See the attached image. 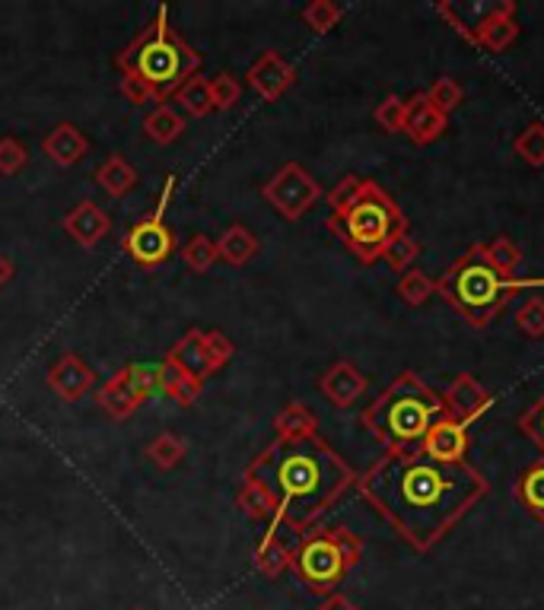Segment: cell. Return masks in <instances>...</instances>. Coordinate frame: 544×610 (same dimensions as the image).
<instances>
[{"instance_id": "6da1fadb", "label": "cell", "mask_w": 544, "mask_h": 610, "mask_svg": "<svg viewBox=\"0 0 544 610\" xmlns=\"http://www.w3.org/2000/svg\"><path fill=\"white\" fill-rule=\"evenodd\" d=\"M360 493L411 547L430 550L477 505L487 493V480L468 461L443 464L421 449H389L360 477Z\"/></svg>"}, {"instance_id": "7a4b0ae2", "label": "cell", "mask_w": 544, "mask_h": 610, "mask_svg": "<svg viewBox=\"0 0 544 610\" xmlns=\"http://www.w3.org/2000/svg\"><path fill=\"white\" fill-rule=\"evenodd\" d=\"M242 480L271 499L274 522L268 532L287 528L303 534L350 484H356V474L318 432H312L274 439L262 455L252 457Z\"/></svg>"}, {"instance_id": "3957f363", "label": "cell", "mask_w": 544, "mask_h": 610, "mask_svg": "<svg viewBox=\"0 0 544 610\" xmlns=\"http://www.w3.org/2000/svg\"><path fill=\"white\" fill-rule=\"evenodd\" d=\"M328 229L356 255L373 265L386 255L391 242L404 232V213L386 191L360 175H348L328 194Z\"/></svg>"}, {"instance_id": "277c9868", "label": "cell", "mask_w": 544, "mask_h": 610, "mask_svg": "<svg viewBox=\"0 0 544 610\" xmlns=\"http://www.w3.org/2000/svg\"><path fill=\"white\" fill-rule=\"evenodd\" d=\"M116 68L121 76L141 80L162 106V99H169L192 76H197L201 54L172 29L169 7H159L147 29L118 51Z\"/></svg>"}, {"instance_id": "5b68a950", "label": "cell", "mask_w": 544, "mask_h": 610, "mask_svg": "<svg viewBox=\"0 0 544 610\" xmlns=\"http://www.w3.org/2000/svg\"><path fill=\"white\" fill-rule=\"evenodd\" d=\"M443 417H446V401L414 373H401L363 411V426L389 449H414L424 442L430 426Z\"/></svg>"}, {"instance_id": "8992f818", "label": "cell", "mask_w": 544, "mask_h": 610, "mask_svg": "<svg viewBox=\"0 0 544 610\" xmlns=\"http://www.w3.org/2000/svg\"><path fill=\"white\" fill-rule=\"evenodd\" d=\"M519 290H544V280L506 277L491 265L484 245H474L436 280V293L459 315H466L471 325H487L491 318H497L509 296Z\"/></svg>"}, {"instance_id": "52a82bcc", "label": "cell", "mask_w": 544, "mask_h": 610, "mask_svg": "<svg viewBox=\"0 0 544 610\" xmlns=\"http://www.w3.org/2000/svg\"><path fill=\"white\" fill-rule=\"evenodd\" d=\"M363 547L348 528H318L306 532L293 547L290 570L312 595H335V588L348 578V572L360 563Z\"/></svg>"}, {"instance_id": "ba28073f", "label": "cell", "mask_w": 544, "mask_h": 610, "mask_svg": "<svg viewBox=\"0 0 544 610\" xmlns=\"http://www.w3.org/2000/svg\"><path fill=\"white\" fill-rule=\"evenodd\" d=\"M233 353L235 343L223 331H217V328H210V331L192 328L182 341L166 353V359H172L192 379L204 381L210 379L217 369H223L233 359Z\"/></svg>"}, {"instance_id": "9c48e42d", "label": "cell", "mask_w": 544, "mask_h": 610, "mask_svg": "<svg viewBox=\"0 0 544 610\" xmlns=\"http://www.w3.org/2000/svg\"><path fill=\"white\" fill-rule=\"evenodd\" d=\"M154 394V363H131L118 369L96 394V404L112 419H128Z\"/></svg>"}, {"instance_id": "30bf717a", "label": "cell", "mask_w": 544, "mask_h": 610, "mask_svg": "<svg viewBox=\"0 0 544 610\" xmlns=\"http://www.w3.org/2000/svg\"><path fill=\"white\" fill-rule=\"evenodd\" d=\"M262 197L271 204L283 220H300V217H306V210H312L318 204L322 185L312 179L300 162H287L280 172H274L271 182L262 188Z\"/></svg>"}, {"instance_id": "8fae6325", "label": "cell", "mask_w": 544, "mask_h": 610, "mask_svg": "<svg viewBox=\"0 0 544 610\" xmlns=\"http://www.w3.org/2000/svg\"><path fill=\"white\" fill-rule=\"evenodd\" d=\"M162 210H166V207H156L154 217L137 220L134 227L124 232L121 248L131 255L134 265L159 267L172 258V252H176V235H172V229L162 223Z\"/></svg>"}, {"instance_id": "7c38bea8", "label": "cell", "mask_w": 544, "mask_h": 610, "mask_svg": "<svg viewBox=\"0 0 544 610\" xmlns=\"http://www.w3.org/2000/svg\"><path fill=\"white\" fill-rule=\"evenodd\" d=\"M245 80H249V86L255 89L258 99L277 102V99L297 83V71L287 64V58H283L280 51H265V54L249 68Z\"/></svg>"}, {"instance_id": "4fadbf2b", "label": "cell", "mask_w": 544, "mask_h": 610, "mask_svg": "<svg viewBox=\"0 0 544 610\" xmlns=\"http://www.w3.org/2000/svg\"><path fill=\"white\" fill-rule=\"evenodd\" d=\"M418 449L427 457H433V461L462 464L468 457V426L446 414V417L436 419V423L430 426V432L424 436V442H421Z\"/></svg>"}, {"instance_id": "5bb4252c", "label": "cell", "mask_w": 544, "mask_h": 610, "mask_svg": "<svg viewBox=\"0 0 544 610\" xmlns=\"http://www.w3.org/2000/svg\"><path fill=\"white\" fill-rule=\"evenodd\" d=\"M61 227L77 242L80 248H96V245L109 235L112 220H109V213H106L96 200H80L74 210L64 213Z\"/></svg>"}, {"instance_id": "9a60e30c", "label": "cell", "mask_w": 544, "mask_h": 610, "mask_svg": "<svg viewBox=\"0 0 544 610\" xmlns=\"http://www.w3.org/2000/svg\"><path fill=\"white\" fill-rule=\"evenodd\" d=\"M48 385H51V391H55L61 401L74 404V401H80V398L96 385V373L80 359L77 353H64V356L48 369Z\"/></svg>"}, {"instance_id": "2e32d148", "label": "cell", "mask_w": 544, "mask_h": 610, "mask_svg": "<svg viewBox=\"0 0 544 610\" xmlns=\"http://www.w3.org/2000/svg\"><path fill=\"white\" fill-rule=\"evenodd\" d=\"M41 152L48 156V162H55L61 169H71L89 152V141H86V134L80 131L77 124L61 121L41 137Z\"/></svg>"}, {"instance_id": "e0dca14e", "label": "cell", "mask_w": 544, "mask_h": 610, "mask_svg": "<svg viewBox=\"0 0 544 610\" xmlns=\"http://www.w3.org/2000/svg\"><path fill=\"white\" fill-rule=\"evenodd\" d=\"M491 407V394L484 391V385L474 376H459L452 381L449 394H446V414L459 423H471Z\"/></svg>"}, {"instance_id": "ac0fdd59", "label": "cell", "mask_w": 544, "mask_h": 610, "mask_svg": "<svg viewBox=\"0 0 544 610\" xmlns=\"http://www.w3.org/2000/svg\"><path fill=\"white\" fill-rule=\"evenodd\" d=\"M201 388H204V381L182 373L172 359L162 356L159 363H154V394H166V398L179 401L182 407H192L201 398Z\"/></svg>"}, {"instance_id": "d6986e66", "label": "cell", "mask_w": 544, "mask_h": 610, "mask_svg": "<svg viewBox=\"0 0 544 610\" xmlns=\"http://www.w3.org/2000/svg\"><path fill=\"white\" fill-rule=\"evenodd\" d=\"M506 10H512V3L509 0H500V3H443L439 7V13L462 33L474 41L477 36V29L484 26V23H491L494 16H500Z\"/></svg>"}, {"instance_id": "ffe728a7", "label": "cell", "mask_w": 544, "mask_h": 610, "mask_svg": "<svg viewBox=\"0 0 544 610\" xmlns=\"http://www.w3.org/2000/svg\"><path fill=\"white\" fill-rule=\"evenodd\" d=\"M366 391V376L350 366V363H335L325 376H322V394L335 404V407H350L360 394Z\"/></svg>"}, {"instance_id": "44dd1931", "label": "cell", "mask_w": 544, "mask_h": 610, "mask_svg": "<svg viewBox=\"0 0 544 610\" xmlns=\"http://www.w3.org/2000/svg\"><path fill=\"white\" fill-rule=\"evenodd\" d=\"M255 255H258V239L249 227L233 223V227L220 232V239H217V258L220 261H227L230 267H242L249 265Z\"/></svg>"}, {"instance_id": "7402d4cb", "label": "cell", "mask_w": 544, "mask_h": 610, "mask_svg": "<svg viewBox=\"0 0 544 610\" xmlns=\"http://www.w3.org/2000/svg\"><path fill=\"white\" fill-rule=\"evenodd\" d=\"M404 131L411 134L414 144H430V141H436V137L446 131V114L436 112L427 102V96H418V99L408 106Z\"/></svg>"}, {"instance_id": "603a6c76", "label": "cell", "mask_w": 544, "mask_h": 610, "mask_svg": "<svg viewBox=\"0 0 544 610\" xmlns=\"http://www.w3.org/2000/svg\"><path fill=\"white\" fill-rule=\"evenodd\" d=\"M96 185L106 191V194H112V197H124L128 191L137 185V169H134L124 156L112 152V156L96 169Z\"/></svg>"}, {"instance_id": "cb8c5ba5", "label": "cell", "mask_w": 544, "mask_h": 610, "mask_svg": "<svg viewBox=\"0 0 544 610\" xmlns=\"http://www.w3.org/2000/svg\"><path fill=\"white\" fill-rule=\"evenodd\" d=\"M144 134L159 147H169L185 134V118L172 106H156L154 112L144 118Z\"/></svg>"}, {"instance_id": "d4e9b609", "label": "cell", "mask_w": 544, "mask_h": 610, "mask_svg": "<svg viewBox=\"0 0 544 610\" xmlns=\"http://www.w3.org/2000/svg\"><path fill=\"white\" fill-rule=\"evenodd\" d=\"M252 560H255V570L265 572V575H280L283 570H290V560H293V550L283 544V537L277 532H268L262 537V544L255 547V553H252Z\"/></svg>"}, {"instance_id": "484cf974", "label": "cell", "mask_w": 544, "mask_h": 610, "mask_svg": "<svg viewBox=\"0 0 544 610\" xmlns=\"http://www.w3.org/2000/svg\"><path fill=\"white\" fill-rule=\"evenodd\" d=\"M274 429H277V439H297V436H312L318 429V419L312 414L306 404L300 401H290L277 417H274Z\"/></svg>"}, {"instance_id": "4316f807", "label": "cell", "mask_w": 544, "mask_h": 610, "mask_svg": "<svg viewBox=\"0 0 544 610\" xmlns=\"http://www.w3.org/2000/svg\"><path fill=\"white\" fill-rule=\"evenodd\" d=\"M519 36V26H516V20H512V10H506L500 16H494L491 23H484L481 29H477V36L474 41L481 45V48H487V51H506L512 41Z\"/></svg>"}, {"instance_id": "83f0119b", "label": "cell", "mask_w": 544, "mask_h": 610, "mask_svg": "<svg viewBox=\"0 0 544 610\" xmlns=\"http://www.w3.org/2000/svg\"><path fill=\"white\" fill-rule=\"evenodd\" d=\"M189 455V446L176 436V432H159L154 442L147 446V457L154 461L159 471H172L179 467Z\"/></svg>"}, {"instance_id": "f1b7e54d", "label": "cell", "mask_w": 544, "mask_h": 610, "mask_svg": "<svg viewBox=\"0 0 544 610\" xmlns=\"http://www.w3.org/2000/svg\"><path fill=\"white\" fill-rule=\"evenodd\" d=\"M516 496H519V502H522L535 518H544V461H539L535 467H529V471L519 477Z\"/></svg>"}, {"instance_id": "f546056e", "label": "cell", "mask_w": 544, "mask_h": 610, "mask_svg": "<svg viewBox=\"0 0 544 610\" xmlns=\"http://www.w3.org/2000/svg\"><path fill=\"white\" fill-rule=\"evenodd\" d=\"M176 96H179V106L192 114V118H204V114L214 112L210 80H204V76H192V80H189Z\"/></svg>"}, {"instance_id": "4dcf8cb0", "label": "cell", "mask_w": 544, "mask_h": 610, "mask_svg": "<svg viewBox=\"0 0 544 610\" xmlns=\"http://www.w3.org/2000/svg\"><path fill=\"white\" fill-rule=\"evenodd\" d=\"M235 509H242V515L245 518H252V522H274V509H271V499L262 493L255 484H245L242 480V487H239V493H235Z\"/></svg>"}, {"instance_id": "1f68e13d", "label": "cell", "mask_w": 544, "mask_h": 610, "mask_svg": "<svg viewBox=\"0 0 544 610\" xmlns=\"http://www.w3.org/2000/svg\"><path fill=\"white\" fill-rule=\"evenodd\" d=\"M182 261L192 267L195 273H207L210 267L217 265V239L210 235H192L182 248Z\"/></svg>"}, {"instance_id": "d6a6232c", "label": "cell", "mask_w": 544, "mask_h": 610, "mask_svg": "<svg viewBox=\"0 0 544 610\" xmlns=\"http://www.w3.org/2000/svg\"><path fill=\"white\" fill-rule=\"evenodd\" d=\"M433 293H436V280H430L421 270H404V277L398 280V296L408 305L427 303Z\"/></svg>"}, {"instance_id": "836d02e7", "label": "cell", "mask_w": 544, "mask_h": 610, "mask_svg": "<svg viewBox=\"0 0 544 610\" xmlns=\"http://www.w3.org/2000/svg\"><path fill=\"white\" fill-rule=\"evenodd\" d=\"M424 96H427V102L436 112H443L449 118V112L462 102V86L456 80H449V76H439Z\"/></svg>"}, {"instance_id": "e575fe53", "label": "cell", "mask_w": 544, "mask_h": 610, "mask_svg": "<svg viewBox=\"0 0 544 610\" xmlns=\"http://www.w3.org/2000/svg\"><path fill=\"white\" fill-rule=\"evenodd\" d=\"M341 20V7L331 3V0H312L310 7L303 10V23L310 26L312 33H328L335 29Z\"/></svg>"}, {"instance_id": "d590c367", "label": "cell", "mask_w": 544, "mask_h": 610, "mask_svg": "<svg viewBox=\"0 0 544 610\" xmlns=\"http://www.w3.org/2000/svg\"><path fill=\"white\" fill-rule=\"evenodd\" d=\"M210 96H214V112H230L242 99V83L233 74H217L210 80Z\"/></svg>"}, {"instance_id": "8d00e7d4", "label": "cell", "mask_w": 544, "mask_h": 610, "mask_svg": "<svg viewBox=\"0 0 544 610\" xmlns=\"http://www.w3.org/2000/svg\"><path fill=\"white\" fill-rule=\"evenodd\" d=\"M484 252H487L491 265L497 267L500 273H506V277H516V267L522 265V252H519V248H516L509 239H497V242L484 245Z\"/></svg>"}, {"instance_id": "74e56055", "label": "cell", "mask_w": 544, "mask_h": 610, "mask_svg": "<svg viewBox=\"0 0 544 610\" xmlns=\"http://www.w3.org/2000/svg\"><path fill=\"white\" fill-rule=\"evenodd\" d=\"M516 152H519L529 166H544V124H529V127L516 137Z\"/></svg>"}, {"instance_id": "f35d334b", "label": "cell", "mask_w": 544, "mask_h": 610, "mask_svg": "<svg viewBox=\"0 0 544 610\" xmlns=\"http://www.w3.org/2000/svg\"><path fill=\"white\" fill-rule=\"evenodd\" d=\"M421 255V245L408 235V232H401L395 242H391L389 248H386V265L391 267V270H408V267L414 265V258Z\"/></svg>"}, {"instance_id": "ab89813d", "label": "cell", "mask_w": 544, "mask_h": 610, "mask_svg": "<svg viewBox=\"0 0 544 610\" xmlns=\"http://www.w3.org/2000/svg\"><path fill=\"white\" fill-rule=\"evenodd\" d=\"M26 162H29V152L16 137H0V175L10 179V175L23 172Z\"/></svg>"}, {"instance_id": "60d3db41", "label": "cell", "mask_w": 544, "mask_h": 610, "mask_svg": "<svg viewBox=\"0 0 544 610\" xmlns=\"http://www.w3.org/2000/svg\"><path fill=\"white\" fill-rule=\"evenodd\" d=\"M516 328L525 338H542L544 334V303L542 300H529L516 312Z\"/></svg>"}, {"instance_id": "b9f144b4", "label": "cell", "mask_w": 544, "mask_h": 610, "mask_svg": "<svg viewBox=\"0 0 544 610\" xmlns=\"http://www.w3.org/2000/svg\"><path fill=\"white\" fill-rule=\"evenodd\" d=\"M376 121H379V127H386L389 134L404 131V121H408V102H401L398 96L383 99V106L376 109Z\"/></svg>"}, {"instance_id": "7bdbcfd3", "label": "cell", "mask_w": 544, "mask_h": 610, "mask_svg": "<svg viewBox=\"0 0 544 610\" xmlns=\"http://www.w3.org/2000/svg\"><path fill=\"white\" fill-rule=\"evenodd\" d=\"M522 429H525V436L544 452V398L522 417Z\"/></svg>"}, {"instance_id": "ee69618b", "label": "cell", "mask_w": 544, "mask_h": 610, "mask_svg": "<svg viewBox=\"0 0 544 610\" xmlns=\"http://www.w3.org/2000/svg\"><path fill=\"white\" fill-rule=\"evenodd\" d=\"M121 96L131 102V106H147V102H156V96L134 76H121Z\"/></svg>"}, {"instance_id": "f6af8a7d", "label": "cell", "mask_w": 544, "mask_h": 610, "mask_svg": "<svg viewBox=\"0 0 544 610\" xmlns=\"http://www.w3.org/2000/svg\"><path fill=\"white\" fill-rule=\"evenodd\" d=\"M318 610H360L350 598H344V595H328L322 605H318Z\"/></svg>"}, {"instance_id": "bcb514c9", "label": "cell", "mask_w": 544, "mask_h": 610, "mask_svg": "<svg viewBox=\"0 0 544 610\" xmlns=\"http://www.w3.org/2000/svg\"><path fill=\"white\" fill-rule=\"evenodd\" d=\"M13 273H16V265L7 255H0V290L13 280Z\"/></svg>"}, {"instance_id": "7dc6e473", "label": "cell", "mask_w": 544, "mask_h": 610, "mask_svg": "<svg viewBox=\"0 0 544 610\" xmlns=\"http://www.w3.org/2000/svg\"><path fill=\"white\" fill-rule=\"evenodd\" d=\"M134 610H144V608H134Z\"/></svg>"}]
</instances>
